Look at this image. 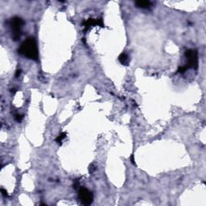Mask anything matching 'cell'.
I'll return each mask as SVG.
<instances>
[{
    "label": "cell",
    "instance_id": "4",
    "mask_svg": "<svg viewBox=\"0 0 206 206\" xmlns=\"http://www.w3.org/2000/svg\"><path fill=\"white\" fill-rule=\"evenodd\" d=\"M78 197L82 204L90 205L94 201V194L85 188H80L78 190Z\"/></svg>",
    "mask_w": 206,
    "mask_h": 206
},
{
    "label": "cell",
    "instance_id": "1",
    "mask_svg": "<svg viewBox=\"0 0 206 206\" xmlns=\"http://www.w3.org/2000/svg\"><path fill=\"white\" fill-rule=\"evenodd\" d=\"M19 53L30 60H38L39 51L37 43L33 37H29L21 43Z\"/></svg>",
    "mask_w": 206,
    "mask_h": 206
},
{
    "label": "cell",
    "instance_id": "10",
    "mask_svg": "<svg viewBox=\"0 0 206 206\" xmlns=\"http://www.w3.org/2000/svg\"><path fill=\"white\" fill-rule=\"evenodd\" d=\"M1 192H2V196H3V197H8V194H7V192L6 191V190L3 189V188H2V189H1Z\"/></svg>",
    "mask_w": 206,
    "mask_h": 206
},
{
    "label": "cell",
    "instance_id": "8",
    "mask_svg": "<svg viewBox=\"0 0 206 206\" xmlns=\"http://www.w3.org/2000/svg\"><path fill=\"white\" fill-rule=\"evenodd\" d=\"M66 134H66L65 132H63V133H61L60 135H58V136L56 137V142L57 143L61 144V142H62L63 139L66 138Z\"/></svg>",
    "mask_w": 206,
    "mask_h": 206
},
{
    "label": "cell",
    "instance_id": "5",
    "mask_svg": "<svg viewBox=\"0 0 206 206\" xmlns=\"http://www.w3.org/2000/svg\"><path fill=\"white\" fill-rule=\"evenodd\" d=\"M83 25H84L85 30H88L90 27L96 26V25L103 27H104V23H103L101 19H92V18H90V19H87L86 21H85Z\"/></svg>",
    "mask_w": 206,
    "mask_h": 206
},
{
    "label": "cell",
    "instance_id": "7",
    "mask_svg": "<svg viewBox=\"0 0 206 206\" xmlns=\"http://www.w3.org/2000/svg\"><path fill=\"white\" fill-rule=\"evenodd\" d=\"M137 7L143 8V9H146L151 6V2L150 1H136L134 2Z\"/></svg>",
    "mask_w": 206,
    "mask_h": 206
},
{
    "label": "cell",
    "instance_id": "9",
    "mask_svg": "<svg viewBox=\"0 0 206 206\" xmlns=\"http://www.w3.org/2000/svg\"><path fill=\"white\" fill-rule=\"evenodd\" d=\"M14 119L16 120L17 122H21L23 119V116L21 114H16L14 116Z\"/></svg>",
    "mask_w": 206,
    "mask_h": 206
},
{
    "label": "cell",
    "instance_id": "6",
    "mask_svg": "<svg viewBox=\"0 0 206 206\" xmlns=\"http://www.w3.org/2000/svg\"><path fill=\"white\" fill-rule=\"evenodd\" d=\"M118 60L122 65H128L130 64V56L126 53H122L118 56Z\"/></svg>",
    "mask_w": 206,
    "mask_h": 206
},
{
    "label": "cell",
    "instance_id": "3",
    "mask_svg": "<svg viewBox=\"0 0 206 206\" xmlns=\"http://www.w3.org/2000/svg\"><path fill=\"white\" fill-rule=\"evenodd\" d=\"M186 64L184 65L186 69H197L198 68V53L196 49H188L185 52Z\"/></svg>",
    "mask_w": 206,
    "mask_h": 206
},
{
    "label": "cell",
    "instance_id": "11",
    "mask_svg": "<svg viewBox=\"0 0 206 206\" xmlns=\"http://www.w3.org/2000/svg\"><path fill=\"white\" fill-rule=\"evenodd\" d=\"M20 73H21V70L20 69H18L16 71V74H15V77H19V76L20 75Z\"/></svg>",
    "mask_w": 206,
    "mask_h": 206
},
{
    "label": "cell",
    "instance_id": "2",
    "mask_svg": "<svg viewBox=\"0 0 206 206\" xmlns=\"http://www.w3.org/2000/svg\"><path fill=\"white\" fill-rule=\"evenodd\" d=\"M24 20L19 18V17H13L10 20V27L12 33V40L14 41L19 40L21 37L22 34V27L24 25Z\"/></svg>",
    "mask_w": 206,
    "mask_h": 206
}]
</instances>
